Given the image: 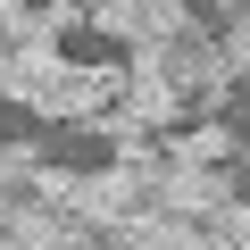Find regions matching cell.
Segmentation results:
<instances>
[{"label": "cell", "instance_id": "obj_8", "mask_svg": "<svg viewBox=\"0 0 250 250\" xmlns=\"http://www.w3.org/2000/svg\"><path fill=\"white\" fill-rule=\"evenodd\" d=\"M0 175H9V200H17V192H25V184H42L50 167H42V150H34V142H9V159H0Z\"/></svg>", "mask_w": 250, "mask_h": 250}, {"label": "cell", "instance_id": "obj_4", "mask_svg": "<svg viewBox=\"0 0 250 250\" xmlns=\"http://www.w3.org/2000/svg\"><path fill=\"white\" fill-rule=\"evenodd\" d=\"M108 250H217L200 217H175V208H134L125 225H108Z\"/></svg>", "mask_w": 250, "mask_h": 250}, {"label": "cell", "instance_id": "obj_1", "mask_svg": "<svg viewBox=\"0 0 250 250\" xmlns=\"http://www.w3.org/2000/svg\"><path fill=\"white\" fill-rule=\"evenodd\" d=\"M108 100H125V67H75V59H59L50 75H34V83L17 92V108L59 117V125H92Z\"/></svg>", "mask_w": 250, "mask_h": 250}, {"label": "cell", "instance_id": "obj_2", "mask_svg": "<svg viewBox=\"0 0 250 250\" xmlns=\"http://www.w3.org/2000/svg\"><path fill=\"white\" fill-rule=\"evenodd\" d=\"M100 242L108 233L59 200H25V192L9 200V250H100Z\"/></svg>", "mask_w": 250, "mask_h": 250}, {"label": "cell", "instance_id": "obj_3", "mask_svg": "<svg viewBox=\"0 0 250 250\" xmlns=\"http://www.w3.org/2000/svg\"><path fill=\"white\" fill-rule=\"evenodd\" d=\"M92 25L108 34V42H175V34H192V0H92Z\"/></svg>", "mask_w": 250, "mask_h": 250}, {"label": "cell", "instance_id": "obj_10", "mask_svg": "<svg viewBox=\"0 0 250 250\" xmlns=\"http://www.w3.org/2000/svg\"><path fill=\"white\" fill-rule=\"evenodd\" d=\"M225 67H233V75H250V17H233V25H225Z\"/></svg>", "mask_w": 250, "mask_h": 250}, {"label": "cell", "instance_id": "obj_9", "mask_svg": "<svg viewBox=\"0 0 250 250\" xmlns=\"http://www.w3.org/2000/svg\"><path fill=\"white\" fill-rule=\"evenodd\" d=\"M208 242H217V250H250V200L217 208V217H208Z\"/></svg>", "mask_w": 250, "mask_h": 250}, {"label": "cell", "instance_id": "obj_6", "mask_svg": "<svg viewBox=\"0 0 250 250\" xmlns=\"http://www.w3.org/2000/svg\"><path fill=\"white\" fill-rule=\"evenodd\" d=\"M125 108H134L142 125H159V134H167V125L192 108V92L167 75V67H150V59H134V67H125Z\"/></svg>", "mask_w": 250, "mask_h": 250}, {"label": "cell", "instance_id": "obj_5", "mask_svg": "<svg viewBox=\"0 0 250 250\" xmlns=\"http://www.w3.org/2000/svg\"><path fill=\"white\" fill-rule=\"evenodd\" d=\"M159 208H175V217H217V208H233V184H225V167H200V159H175L167 167V184H159Z\"/></svg>", "mask_w": 250, "mask_h": 250}, {"label": "cell", "instance_id": "obj_7", "mask_svg": "<svg viewBox=\"0 0 250 250\" xmlns=\"http://www.w3.org/2000/svg\"><path fill=\"white\" fill-rule=\"evenodd\" d=\"M167 159H200V167H225V159H233V125L200 117L192 134H167Z\"/></svg>", "mask_w": 250, "mask_h": 250}]
</instances>
